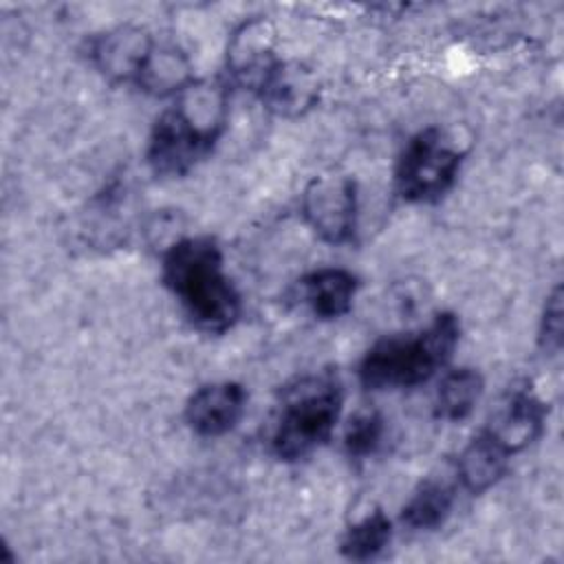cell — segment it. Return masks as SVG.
Masks as SVG:
<instances>
[{
  "label": "cell",
  "mask_w": 564,
  "mask_h": 564,
  "mask_svg": "<svg viewBox=\"0 0 564 564\" xmlns=\"http://www.w3.org/2000/svg\"><path fill=\"white\" fill-rule=\"evenodd\" d=\"M229 90L218 79H194L165 108L150 132L148 163L156 176H183L225 132Z\"/></svg>",
  "instance_id": "1"
},
{
  "label": "cell",
  "mask_w": 564,
  "mask_h": 564,
  "mask_svg": "<svg viewBox=\"0 0 564 564\" xmlns=\"http://www.w3.org/2000/svg\"><path fill=\"white\" fill-rule=\"evenodd\" d=\"M161 280L192 326L203 333L223 335L242 315V300L225 271L223 251L207 236H189L170 245L161 260Z\"/></svg>",
  "instance_id": "2"
},
{
  "label": "cell",
  "mask_w": 564,
  "mask_h": 564,
  "mask_svg": "<svg viewBox=\"0 0 564 564\" xmlns=\"http://www.w3.org/2000/svg\"><path fill=\"white\" fill-rule=\"evenodd\" d=\"M458 339V317L443 311L416 333L390 335L375 341L359 361V381L368 390L421 386L447 366Z\"/></svg>",
  "instance_id": "3"
},
{
  "label": "cell",
  "mask_w": 564,
  "mask_h": 564,
  "mask_svg": "<svg viewBox=\"0 0 564 564\" xmlns=\"http://www.w3.org/2000/svg\"><path fill=\"white\" fill-rule=\"evenodd\" d=\"M341 405L344 390L337 375L317 372L295 379L282 390L271 416L269 452L284 463L311 456L330 441Z\"/></svg>",
  "instance_id": "4"
},
{
  "label": "cell",
  "mask_w": 564,
  "mask_h": 564,
  "mask_svg": "<svg viewBox=\"0 0 564 564\" xmlns=\"http://www.w3.org/2000/svg\"><path fill=\"white\" fill-rule=\"evenodd\" d=\"M463 150L438 126L419 130L394 165V189L405 203H436L458 178Z\"/></svg>",
  "instance_id": "5"
},
{
  "label": "cell",
  "mask_w": 564,
  "mask_h": 564,
  "mask_svg": "<svg viewBox=\"0 0 564 564\" xmlns=\"http://www.w3.org/2000/svg\"><path fill=\"white\" fill-rule=\"evenodd\" d=\"M357 183L350 176H315L302 194V216L319 240L346 245L357 234Z\"/></svg>",
  "instance_id": "6"
},
{
  "label": "cell",
  "mask_w": 564,
  "mask_h": 564,
  "mask_svg": "<svg viewBox=\"0 0 564 564\" xmlns=\"http://www.w3.org/2000/svg\"><path fill=\"white\" fill-rule=\"evenodd\" d=\"M154 48L156 42L145 29L121 24L95 35L88 44V57L93 66L110 82L137 86Z\"/></svg>",
  "instance_id": "7"
},
{
  "label": "cell",
  "mask_w": 564,
  "mask_h": 564,
  "mask_svg": "<svg viewBox=\"0 0 564 564\" xmlns=\"http://www.w3.org/2000/svg\"><path fill=\"white\" fill-rule=\"evenodd\" d=\"M278 64L275 29L269 20L251 18L234 29L227 44V68L236 84L258 95Z\"/></svg>",
  "instance_id": "8"
},
{
  "label": "cell",
  "mask_w": 564,
  "mask_h": 564,
  "mask_svg": "<svg viewBox=\"0 0 564 564\" xmlns=\"http://www.w3.org/2000/svg\"><path fill=\"white\" fill-rule=\"evenodd\" d=\"M544 421L546 405L542 399L529 388H513L500 399L482 432L513 456L542 434Z\"/></svg>",
  "instance_id": "9"
},
{
  "label": "cell",
  "mask_w": 564,
  "mask_h": 564,
  "mask_svg": "<svg viewBox=\"0 0 564 564\" xmlns=\"http://www.w3.org/2000/svg\"><path fill=\"white\" fill-rule=\"evenodd\" d=\"M247 410V390L236 381L200 386L185 403V423L205 438H218L231 432Z\"/></svg>",
  "instance_id": "10"
},
{
  "label": "cell",
  "mask_w": 564,
  "mask_h": 564,
  "mask_svg": "<svg viewBox=\"0 0 564 564\" xmlns=\"http://www.w3.org/2000/svg\"><path fill=\"white\" fill-rule=\"evenodd\" d=\"M260 101L278 117H300L308 112L319 97V84L311 68L297 62H282L273 68L258 93Z\"/></svg>",
  "instance_id": "11"
},
{
  "label": "cell",
  "mask_w": 564,
  "mask_h": 564,
  "mask_svg": "<svg viewBox=\"0 0 564 564\" xmlns=\"http://www.w3.org/2000/svg\"><path fill=\"white\" fill-rule=\"evenodd\" d=\"M357 289V275L339 267H324L300 280L302 300L319 319H339L350 313Z\"/></svg>",
  "instance_id": "12"
},
{
  "label": "cell",
  "mask_w": 564,
  "mask_h": 564,
  "mask_svg": "<svg viewBox=\"0 0 564 564\" xmlns=\"http://www.w3.org/2000/svg\"><path fill=\"white\" fill-rule=\"evenodd\" d=\"M509 458L511 454L480 430L460 449L456 458V478L467 494H485L507 474Z\"/></svg>",
  "instance_id": "13"
},
{
  "label": "cell",
  "mask_w": 564,
  "mask_h": 564,
  "mask_svg": "<svg viewBox=\"0 0 564 564\" xmlns=\"http://www.w3.org/2000/svg\"><path fill=\"white\" fill-rule=\"evenodd\" d=\"M485 390L482 375L474 368L449 370L434 394V416L441 421H463L467 419Z\"/></svg>",
  "instance_id": "14"
},
{
  "label": "cell",
  "mask_w": 564,
  "mask_h": 564,
  "mask_svg": "<svg viewBox=\"0 0 564 564\" xmlns=\"http://www.w3.org/2000/svg\"><path fill=\"white\" fill-rule=\"evenodd\" d=\"M454 487L430 478L421 482L401 509V522L412 531H432L445 524L454 509Z\"/></svg>",
  "instance_id": "15"
},
{
  "label": "cell",
  "mask_w": 564,
  "mask_h": 564,
  "mask_svg": "<svg viewBox=\"0 0 564 564\" xmlns=\"http://www.w3.org/2000/svg\"><path fill=\"white\" fill-rule=\"evenodd\" d=\"M192 82V66L185 53L174 46L156 44L137 82V88L154 97H176Z\"/></svg>",
  "instance_id": "16"
},
{
  "label": "cell",
  "mask_w": 564,
  "mask_h": 564,
  "mask_svg": "<svg viewBox=\"0 0 564 564\" xmlns=\"http://www.w3.org/2000/svg\"><path fill=\"white\" fill-rule=\"evenodd\" d=\"M390 540L392 522L381 509H375L346 529L339 542V551L352 562H366L377 557L390 544Z\"/></svg>",
  "instance_id": "17"
},
{
  "label": "cell",
  "mask_w": 564,
  "mask_h": 564,
  "mask_svg": "<svg viewBox=\"0 0 564 564\" xmlns=\"http://www.w3.org/2000/svg\"><path fill=\"white\" fill-rule=\"evenodd\" d=\"M383 432H386V421H383L379 410H375V408L357 410L348 419L346 430H344V449H346V454L355 460L375 454L377 447L381 445Z\"/></svg>",
  "instance_id": "18"
},
{
  "label": "cell",
  "mask_w": 564,
  "mask_h": 564,
  "mask_svg": "<svg viewBox=\"0 0 564 564\" xmlns=\"http://www.w3.org/2000/svg\"><path fill=\"white\" fill-rule=\"evenodd\" d=\"M538 339L546 352H555L562 346V286L560 284L546 297V304L540 317Z\"/></svg>",
  "instance_id": "19"
}]
</instances>
